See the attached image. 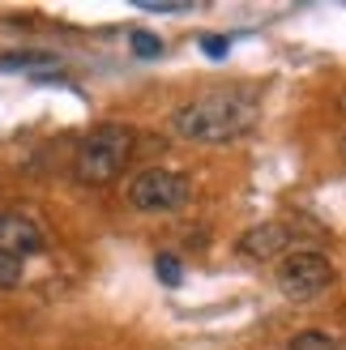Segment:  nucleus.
I'll return each mask as SVG.
<instances>
[{
    "label": "nucleus",
    "instance_id": "obj_11",
    "mask_svg": "<svg viewBox=\"0 0 346 350\" xmlns=\"http://www.w3.org/2000/svg\"><path fill=\"white\" fill-rule=\"evenodd\" d=\"M201 47H205V51H210V56L218 60V56H222V51H227V47H231V39H222V34H205V39H201Z\"/></svg>",
    "mask_w": 346,
    "mask_h": 350
},
{
    "label": "nucleus",
    "instance_id": "obj_8",
    "mask_svg": "<svg viewBox=\"0 0 346 350\" xmlns=\"http://www.w3.org/2000/svg\"><path fill=\"white\" fill-rule=\"evenodd\" d=\"M26 278V260L22 256H9V252H0V291H13L17 282Z\"/></svg>",
    "mask_w": 346,
    "mask_h": 350
},
{
    "label": "nucleus",
    "instance_id": "obj_4",
    "mask_svg": "<svg viewBox=\"0 0 346 350\" xmlns=\"http://www.w3.org/2000/svg\"><path fill=\"white\" fill-rule=\"evenodd\" d=\"M188 197H193L188 175L167 171V167H150L142 175H133L129 184V205L142 209V214H171V209H184Z\"/></svg>",
    "mask_w": 346,
    "mask_h": 350
},
{
    "label": "nucleus",
    "instance_id": "obj_12",
    "mask_svg": "<svg viewBox=\"0 0 346 350\" xmlns=\"http://www.w3.org/2000/svg\"><path fill=\"white\" fill-rule=\"evenodd\" d=\"M146 13H188V5H167V0L154 5V0H146Z\"/></svg>",
    "mask_w": 346,
    "mask_h": 350
},
{
    "label": "nucleus",
    "instance_id": "obj_3",
    "mask_svg": "<svg viewBox=\"0 0 346 350\" xmlns=\"http://www.w3.org/2000/svg\"><path fill=\"white\" fill-rule=\"evenodd\" d=\"M334 260L317 252V248H304V252H287L282 256V265H278V291L287 295V299H295V304H308V299H317L321 291H330L334 286Z\"/></svg>",
    "mask_w": 346,
    "mask_h": 350
},
{
    "label": "nucleus",
    "instance_id": "obj_14",
    "mask_svg": "<svg viewBox=\"0 0 346 350\" xmlns=\"http://www.w3.org/2000/svg\"><path fill=\"white\" fill-rule=\"evenodd\" d=\"M342 159H346V142H342Z\"/></svg>",
    "mask_w": 346,
    "mask_h": 350
},
{
    "label": "nucleus",
    "instance_id": "obj_2",
    "mask_svg": "<svg viewBox=\"0 0 346 350\" xmlns=\"http://www.w3.org/2000/svg\"><path fill=\"white\" fill-rule=\"evenodd\" d=\"M137 146V133L133 124H98L81 137V146L73 154V180L85 188H107L120 171H124L129 154Z\"/></svg>",
    "mask_w": 346,
    "mask_h": 350
},
{
    "label": "nucleus",
    "instance_id": "obj_5",
    "mask_svg": "<svg viewBox=\"0 0 346 350\" xmlns=\"http://www.w3.org/2000/svg\"><path fill=\"white\" fill-rule=\"evenodd\" d=\"M239 256H248V260H274V256H287L291 248V226L282 222H256L248 226L244 235H239Z\"/></svg>",
    "mask_w": 346,
    "mask_h": 350
},
{
    "label": "nucleus",
    "instance_id": "obj_10",
    "mask_svg": "<svg viewBox=\"0 0 346 350\" xmlns=\"http://www.w3.org/2000/svg\"><path fill=\"white\" fill-rule=\"evenodd\" d=\"M154 273H159V282H163V286H180V282H184V273H180V260L171 256V252L154 256Z\"/></svg>",
    "mask_w": 346,
    "mask_h": 350
},
{
    "label": "nucleus",
    "instance_id": "obj_13",
    "mask_svg": "<svg viewBox=\"0 0 346 350\" xmlns=\"http://www.w3.org/2000/svg\"><path fill=\"white\" fill-rule=\"evenodd\" d=\"M338 107H342V116H346V90H342V94H338Z\"/></svg>",
    "mask_w": 346,
    "mask_h": 350
},
{
    "label": "nucleus",
    "instance_id": "obj_7",
    "mask_svg": "<svg viewBox=\"0 0 346 350\" xmlns=\"http://www.w3.org/2000/svg\"><path fill=\"white\" fill-rule=\"evenodd\" d=\"M287 350H342V342L330 338V334H317V329H308V334H295V338H291Z\"/></svg>",
    "mask_w": 346,
    "mask_h": 350
},
{
    "label": "nucleus",
    "instance_id": "obj_6",
    "mask_svg": "<svg viewBox=\"0 0 346 350\" xmlns=\"http://www.w3.org/2000/svg\"><path fill=\"white\" fill-rule=\"evenodd\" d=\"M43 248V231L34 226L26 214H0V252L9 256H30Z\"/></svg>",
    "mask_w": 346,
    "mask_h": 350
},
{
    "label": "nucleus",
    "instance_id": "obj_1",
    "mask_svg": "<svg viewBox=\"0 0 346 350\" xmlns=\"http://www.w3.org/2000/svg\"><path fill=\"white\" fill-rule=\"evenodd\" d=\"M261 120V94L248 90V85H222V90H210L171 116V129L184 142H201V146H227L239 142L244 133L256 129Z\"/></svg>",
    "mask_w": 346,
    "mask_h": 350
},
{
    "label": "nucleus",
    "instance_id": "obj_9",
    "mask_svg": "<svg viewBox=\"0 0 346 350\" xmlns=\"http://www.w3.org/2000/svg\"><path fill=\"white\" fill-rule=\"evenodd\" d=\"M133 51H137V56H142V60H154V56H163V39H159V34H150V30H133Z\"/></svg>",
    "mask_w": 346,
    "mask_h": 350
}]
</instances>
